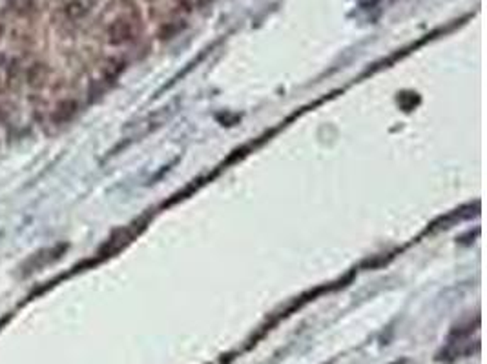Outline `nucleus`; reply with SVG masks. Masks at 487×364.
<instances>
[{"label":"nucleus","instance_id":"7ed1b4c3","mask_svg":"<svg viewBox=\"0 0 487 364\" xmlns=\"http://www.w3.org/2000/svg\"><path fill=\"white\" fill-rule=\"evenodd\" d=\"M47 79H50V68L43 62L33 64L30 68V72H28V84H30L31 88H43L47 82Z\"/></svg>","mask_w":487,"mask_h":364},{"label":"nucleus","instance_id":"0eeeda50","mask_svg":"<svg viewBox=\"0 0 487 364\" xmlns=\"http://www.w3.org/2000/svg\"><path fill=\"white\" fill-rule=\"evenodd\" d=\"M2 33H4V30H2V25H0V38H2Z\"/></svg>","mask_w":487,"mask_h":364},{"label":"nucleus","instance_id":"39448f33","mask_svg":"<svg viewBox=\"0 0 487 364\" xmlns=\"http://www.w3.org/2000/svg\"><path fill=\"white\" fill-rule=\"evenodd\" d=\"M6 2L15 13H28L35 6V0H6Z\"/></svg>","mask_w":487,"mask_h":364},{"label":"nucleus","instance_id":"20e7f679","mask_svg":"<svg viewBox=\"0 0 487 364\" xmlns=\"http://www.w3.org/2000/svg\"><path fill=\"white\" fill-rule=\"evenodd\" d=\"M75 113H77V102L62 101L57 104L55 111H53V115H52V119H53V123L62 124V123H68Z\"/></svg>","mask_w":487,"mask_h":364},{"label":"nucleus","instance_id":"f257e3e1","mask_svg":"<svg viewBox=\"0 0 487 364\" xmlns=\"http://www.w3.org/2000/svg\"><path fill=\"white\" fill-rule=\"evenodd\" d=\"M135 38V22L130 17H117L108 28V40L113 46L132 42Z\"/></svg>","mask_w":487,"mask_h":364},{"label":"nucleus","instance_id":"f03ea898","mask_svg":"<svg viewBox=\"0 0 487 364\" xmlns=\"http://www.w3.org/2000/svg\"><path fill=\"white\" fill-rule=\"evenodd\" d=\"M94 4L95 0H69L68 4H66V15L72 21H81V18H84L91 11Z\"/></svg>","mask_w":487,"mask_h":364},{"label":"nucleus","instance_id":"423d86ee","mask_svg":"<svg viewBox=\"0 0 487 364\" xmlns=\"http://www.w3.org/2000/svg\"><path fill=\"white\" fill-rule=\"evenodd\" d=\"M11 81V72H9L8 66H0V93L6 91Z\"/></svg>","mask_w":487,"mask_h":364}]
</instances>
